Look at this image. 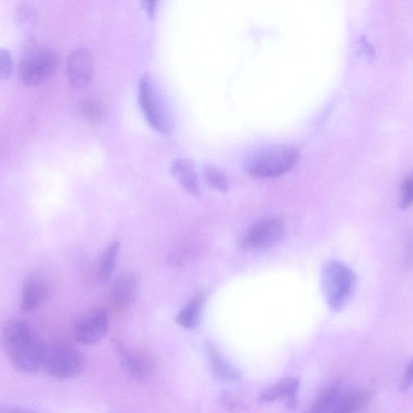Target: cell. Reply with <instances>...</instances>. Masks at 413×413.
I'll return each instance as SVG.
<instances>
[{
  "label": "cell",
  "mask_w": 413,
  "mask_h": 413,
  "mask_svg": "<svg viewBox=\"0 0 413 413\" xmlns=\"http://www.w3.org/2000/svg\"><path fill=\"white\" fill-rule=\"evenodd\" d=\"M86 368L82 353L67 345H47L43 368L50 377L67 380L79 376Z\"/></svg>",
  "instance_id": "8992f818"
},
{
  "label": "cell",
  "mask_w": 413,
  "mask_h": 413,
  "mask_svg": "<svg viewBox=\"0 0 413 413\" xmlns=\"http://www.w3.org/2000/svg\"><path fill=\"white\" fill-rule=\"evenodd\" d=\"M170 174L179 182L185 190L193 197H198L200 188L193 163L187 158L175 159L170 164Z\"/></svg>",
  "instance_id": "4fadbf2b"
},
{
  "label": "cell",
  "mask_w": 413,
  "mask_h": 413,
  "mask_svg": "<svg viewBox=\"0 0 413 413\" xmlns=\"http://www.w3.org/2000/svg\"><path fill=\"white\" fill-rule=\"evenodd\" d=\"M141 4H143L144 6V8L145 9V10L147 11V13H149L150 17H153V16H155V11H156V6H157V2L156 1H143L141 2Z\"/></svg>",
  "instance_id": "d4e9b609"
},
{
  "label": "cell",
  "mask_w": 413,
  "mask_h": 413,
  "mask_svg": "<svg viewBox=\"0 0 413 413\" xmlns=\"http://www.w3.org/2000/svg\"><path fill=\"white\" fill-rule=\"evenodd\" d=\"M204 178L206 185L222 193L228 190L227 177L220 169L214 166H206L204 170Z\"/></svg>",
  "instance_id": "44dd1931"
},
{
  "label": "cell",
  "mask_w": 413,
  "mask_h": 413,
  "mask_svg": "<svg viewBox=\"0 0 413 413\" xmlns=\"http://www.w3.org/2000/svg\"><path fill=\"white\" fill-rule=\"evenodd\" d=\"M285 233L286 224L282 218H265L247 230L241 244L247 249H268L279 243Z\"/></svg>",
  "instance_id": "52a82bcc"
},
{
  "label": "cell",
  "mask_w": 413,
  "mask_h": 413,
  "mask_svg": "<svg viewBox=\"0 0 413 413\" xmlns=\"http://www.w3.org/2000/svg\"><path fill=\"white\" fill-rule=\"evenodd\" d=\"M139 289V280L135 274L123 275L115 282L111 292V304L119 314L131 309Z\"/></svg>",
  "instance_id": "30bf717a"
},
{
  "label": "cell",
  "mask_w": 413,
  "mask_h": 413,
  "mask_svg": "<svg viewBox=\"0 0 413 413\" xmlns=\"http://www.w3.org/2000/svg\"><path fill=\"white\" fill-rule=\"evenodd\" d=\"M0 413H39V412L20 408H15V407H13V408H4L1 409V411H0Z\"/></svg>",
  "instance_id": "484cf974"
},
{
  "label": "cell",
  "mask_w": 413,
  "mask_h": 413,
  "mask_svg": "<svg viewBox=\"0 0 413 413\" xmlns=\"http://www.w3.org/2000/svg\"><path fill=\"white\" fill-rule=\"evenodd\" d=\"M373 397V392L368 389H356L341 400L334 413H356L364 409L370 402Z\"/></svg>",
  "instance_id": "e0dca14e"
},
{
  "label": "cell",
  "mask_w": 413,
  "mask_h": 413,
  "mask_svg": "<svg viewBox=\"0 0 413 413\" xmlns=\"http://www.w3.org/2000/svg\"><path fill=\"white\" fill-rule=\"evenodd\" d=\"M299 387V382L297 378H286L265 389L260 395L261 402L272 403L283 400L287 408L293 409L297 404Z\"/></svg>",
  "instance_id": "8fae6325"
},
{
  "label": "cell",
  "mask_w": 413,
  "mask_h": 413,
  "mask_svg": "<svg viewBox=\"0 0 413 413\" xmlns=\"http://www.w3.org/2000/svg\"><path fill=\"white\" fill-rule=\"evenodd\" d=\"M57 63L54 50L47 46L34 47L26 53L19 62V79L28 87L40 84L55 72Z\"/></svg>",
  "instance_id": "277c9868"
},
{
  "label": "cell",
  "mask_w": 413,
  "mask_h": 413,
  "mask_svg": "<svg viewBox=\"0 0 413 413\" xmlns=\"http://www.w3.org/2000/svg\"><path fill=\"white\" fill-rule=\"evenodd\" d=\"M205 351L209 359L211 369L218 378L226 381L240 380V374L222 357L221 353L212 342H206Z\"/></svg>",
  "instance_id": "9a60e30c"
},
{
  "label": "cell",
  "mask_w": 413,
  "mask_h": 413,
  "mask_svg": "<svg viewBox=\"0 0 413 413\" xmlns=\"http://www.w3.org/2000/svg\"><path fill=\"white\" fill-rule=\"evenodd\" d=\"M204 300V292H198L194 294L176 316L177 324L187 329L196 327L199 321L200 314H202Z\"/></svg>",
  "instance_id": "2e32d148"
},
{
  "label": "cell",
  "mask_w": 413,
  "mask_h": 413,
  "mask_svg": "<svg viewBox=\"0 0 413 413\" xmlns=\"http://www.w3.org/2000/svg\"><path fill=\"white\" fill-rule=\"evenodd\" d=\"M120 250L119 241H114L106 248L101 258H100L99 267V274L102 281L108 282L114 273Z\"/></svg>",
  "instance_id": "ac0fdd59"
},
{
  "label": "cell",
  "mask_w": 413,
  "mask_h": 413,
  "mask_svg": "<svg viewBox=\"0 0 413 413\" xmlns=\"http://www.w3.org/2000/svg\"><path fill=\"white\" fill-rule=\"evenodd\" d=\"M299 152L291 145L275 144L252 151L244 160V170L257 178H275L292 170L297 164Z\"/></svg>",
  "instance_id": "7a4b0ae2"
},
{
  "label": "cell",
  "mask_w": 413,
  "mask_h": 413,
  "mask_svg": "<svg viewBox=\"0 0 413 413\" xmlns=\"http://www.w3.org/2000/svg\"><path fill=\"white\" fill-rule=\"evenodd\" d=\"M67 75L70 87L76 90L84 89L93 78V57L85 47L77 48L67 57Z\"/></svg>",
  "instance_id": "9c48e42d"
},
{
  "label": "cell",
  "mask_w": 413,
  "mask_h": 413,
  "mask_svg": "<svg viewBox=\"0 0 413 413\" xmlns=\"http://www.w3.org/2000/svg\"><path fill=\"white\" fill-rule=\"evenodd\" d=\"M109 321L107 312L93 309L84 312L75 321L74 334L80 344L91 346L99 343L108 334Z\"/></svg>",
  "instance_id": "ba28073f"
},
{
  "label": "cell",
  "mask_w": 413,
  "mask_h": 413,
  "mask_svg": "<svg viewBox=\"0 0 413 413\" xmlns=\"http://www.w3.org/2000/svg\"><path fill=\"white\" fill-rule=\"evenodd\" d=\"M339 392L338 382L324 388L312 403L308 413H326L337 400Z\"/></svg>",
  "instance_id": "d6986e66"
},
{
  "label": "cell",
  "mask_w": 413,
  "mask_h": 413,
  "mask_svg": "<svg viewBox=\"0 0 413 413\" xmlns=\"http://www.w3.org/2000/svg\"><path fill=\"white\" fill-rule=\"evenodd\" d=\"M79 111L85 120L92 123L99 122L104 116L103 105L94 99L82 100L79 106Z\"/></svg>",
  "instance_id": "ffe728a7"
},
{
  "label": "cell",
  "mask_w": 413,
  "mask_h": 413,
  "mask_svg": "<svg viewBox=\"0 0 413 413\" xmlns=\"http://www.w3.org/2000/svg\"><path fill=\"white\" fill-rule=\"evenodd\" d=\"M113 350L118 363L128 375L135 380H144L146 375L145 368L140 358L116 341L113 342Z\"/></svg>",
  "instance_id": "5bb4252c"
},
{
  "label": "cell",
  "mask_w": 413,
  "mask_h": 413,
  "mask_svg": "<svg viewBox=\"0 0 413 413\" xmlns=\"http://www.w3.org/2000/svg\"><path fill=\"white\" fill-rule=\"evenodd\" d=\"M2 338L6 353L17 370L31 374L43 368L47 345L26 321L14 319L6 323Z\"/></svg>",
  "instance_id": "6da1fadb"
},
{
  "label": "cell",
  "mask_w": 413,
  "mask_h": 413,
  "mask_svg": "<svg viewBox=\"0 0 413 413\" xmlns=\"http://www.w3.org/2000/svg\"><path fill=\"white\" fill-rule=\"evenodd\" d=\"M413 385V358L407 367L402 379L400 381L399 389L401 392H406Z\"/></svg>",
  "instance_id": "cb8c5ba5"
},
{
  "label": "cell",
  "mask_w": 413,
  "mask_h": 413,
  "mask_svg": "<svg viewBox=\"0 0 413 413\" xmlns=\"http://www.w3.org/2000/svg\"><path fill=\"white\" fill-rule=\"evenodd\" d=\"M138 103L147 122L155 131L163 134L172 131L167 105L148 75L141 77L139 82Z\"/></svg>",
  "instance_id": "5b68a950"
},
{
  "label": "cell",
  "mask_w": 413,
  "mask_h": 413,
  "mask_svg": "<svg viewBox=\"0 0 413 413\" xmlns=\"http://www.w3.org/2000/svg\"><path fill=\"white\" fill-rule=\"evenodd\" d=\"M413 205V175L407 176L401 182L399 206L401 209H408Z\"/></svg>",
  "instance_id": "7402d4cb"
},
{
  "label": "cell",
  "mask_w": 413,
  "mask_h": 413,
  "mask_svg": "<svg viewBox=\"0 0 413 413\" xmlns=\"http://www.w3.org/2000/svg\"><path fill=\"white\" fill-rule=\"evenodd\" d=\"M13 60L10 53L7 50H0V77L2 79H8L11 75Z\"/></svg>",
  "instance_id": "603a6c76"
},
{
  "label": "cell",
  "mask_w": 413,
  "mask_h": 413,
  "mask_svg": "<svg viewBox=\"0 0 413 413\" xmlns=\"http://www.w3.org/2000/svg\"><path fill=\"white\" fill-rule=\"evenodd\" d=\"M49 289L45 281L40 276H28L23 282L21 294V308L23 312H31L43 304Z\"/></svg>",
  "instance_id": "7c38bea8"
},
{
  "label": "cell",
  "mask_w": 413,
  "mask_h": 413,
  "mask_svg": "<svg viewBox=\"0 0 413 413\" xmlns=\"http://www.w3.org/2000/svg\"><path fill=\"white\" fill-rule=\"evenodd\" d=\"M321 280L323 296L329 308L343 309L356 290V274L343 263L329 260L323 265Z\"/></svg>",
  "instance_id": "3957f363"
}]
</instances>
